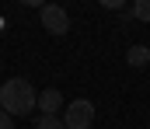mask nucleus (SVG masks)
Segmentation results:
<instances>
[{
  "label": "nucleus",
  "instance_id": "nucleus-5",
  "mask_svg": "<svg viewBox=\"0 0 150 129\" xmlns=\"http://www.w3.org/2000/svg\"><path fill=\"white\" fill-rule=\"evenodd\" d=\"M126 63H129V66H147L150 63V45H133V49L126 52Z\"/></svg>",
  "mask_w": 150,
  "mask_h": 129
},
{
  "label": "nucleus",
  "instance_id": "nucleus-8",
  "mask_svg": "<svg viewBox=\"0 0 150 129\" xmlns=\"http://www.w3.org/2000/svg\"><path fill=\"white\" fill-rule=\"evenodd\" d=\"M0 129H14V119H11L4 108H0Z\"/></svg>",
  "mask_w": 150,
  "mask_h": 129
},
{
  "label": "nucleus",
  "instance_id": "nucleus-7",
  "mask_svg": "<svg viewBox=\"0 0 150 129\" xmlns=\"http://www.w3.org/2000/svg\"><path fill=\"white\" fill-rule=\"evenodd\" d=\"M129 14H133L136 21H150V0H136V4L129 7Z\"/></svg>",
  "mask_w": 150,
  "mask_h": 129
},
{
  "label": "nucleus",
  "instance_id": "nucleus-4",
  "mask_svg": "<svg viewBox=\"0 0 150 129\" xmlns=\"http://www.w3.org/2000/svg\"><path fill=\"white\" fill-rule=\"evenodd\" d=\"M59 108H63V94H59L56 87L38 91V112H42V115H56Z\"/></svg>",
  "mask_w": 150,
  "mask_h": 129
},
{
  "label": "nucleus",
  "instance_id": "nucleus-2",
  "mask_svg": "<svg viewBox=\"0 0 150 129\" xmlns=\"http://www.w3.org/2000/svg\"><path fill=\"white\" fill-rule=\"evenodd\" d=\"M63 126H67V129H91V126H94V105H91L87 98L70 101L67 112H63Z\"/></svg>",
  "mask_w": 150,
  "mask_h": 129
},
{
  "label": "nucleus",
  "instance_id": "nucleus-3",
  "mask_svg": "<svg viewBox=\"0 0 150 129\" xmlns=\"http://www.w3.org/2000/svg\"><path fill=\"white\" fill-rule=\"evenodd\" d=\"M38 14H42V28H45L49 35H67V32H70V14H67L63 7H56V4H45Z\"/></svg>",
  "mask_w": 150,
  "mask_h": 129
},
{
  "label": "nucleus",
  "instance_id": "nucleus-1",
  "mask_svg": "<svg viewBox=\"0 0 150 129\" xmlns=\"http://www.w3.org/2000/svg\"><path fill=\"white\" fill-rule=\"evenodd\" d=\"M0 108L14 119V115H28L32 108H38V91L32 87V80L25 77H11L0 84Z\"/></svg>",
  "mask_w": 150,
  "mask_h": 129
},
{
  "label": "nucleus",
  "instance_id": "nucleus-6",
  "mask_svg": "<svg viewBox=\"0 0 150 129\" xmlns=\"http://www.w3.org/2000/svg\"><path fill=\"white\" fill-rule=\"evenodd\" d=\"M35 129H67V126H63V115H38Z\"/></svg>",
  "mask_w": 150,
  "mask_h": 129
}]
</instances>
